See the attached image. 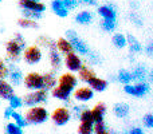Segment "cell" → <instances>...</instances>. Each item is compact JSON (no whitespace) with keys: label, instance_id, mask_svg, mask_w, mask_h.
<instances>
[{"label":"cell","instance_id":"obj_1","mask_svg":"<svg viewBox=\"0 0 153 134\" xmlns=\"http://www.w3.org/2000/svg\"><path fill=\"white\" fill-rule=\"evenodd\" d=\"M48 118H50L48 111L46 110L45 107H40V106H32V107H30L26 113V121L28 125L45 124Z\"/></svg>","mask_w":153,"mask_h":134},{"label":"cell","instance_id":"obj_2","mask_svg":"<svg viewBox=\"0 0 153 134\" xmlns=\"http://www.w3.org/2000/svg\"><path fill=\"white\" fill-rule=\"evenodd\" d=\"M66 39L71 43L73 48H74V53L81 54V55H85V56L90 53V47L86 44V42L76 34L74 30H67L66 31Z\"/></svg>","mask_w":153,"mask_h":134},{"label":"cell","instance_id":"obj_3","mask_svg":"<svg viewBox=\"0 0 153 134\" xmlns=\"http://www.w3.org/2000/svg\"><path fill=\"white\" fill-rule=\"evenodd\" d=\"M124 91L128 95L136 98H143L151 91V83L149 82H136V83H128L124 86Z\"/></svg>","mask_w":153,"mask_h":134},{"label":"cell","instance_id":"obj_4","mask_svg":"<svg viewBox=\"0 0 153 134\" xmlns=\"http://www.w3.org/2000/svg\"><path fill=\"white\" fill-rule=\"evenodd\" d=\"M48 98V93L46 90L40 89V90H34V91H30L28 94L24 95L23 99V105L28 106V107H32V106H38L40 103L46 102Z\"/></svg>","mask_w":153,"mask_h":134},{"label":"cell","instance_id":"obj_5","mask_svg":"<svg viewBox=\"0 0 153 134\" xmlns=\"http://www.w3.org/2000/svg\"><path fill=\"white\" fill-rule=\"evenodd\" d=\"M78 84V78L73 73H65L56 79V86L66 90L67 93H73L76 89Z\"/></svg>","mask_w":153,"mask_h":134},{"label":"cell","instance_id":"obj_6","mask_svg":"<svg viewBox=\"0 0 153 134\" xmlns=\"http://www.w3.org/2000/svg\"><path fill=\"white\" fill-rule=\"evenodd\" d=\"M23 83H24V87L31 90V91L43 89L42 74L38 73V71H31V73H28L26 76H23Z\"/></svg>","mask_w":153,"mask_h":134},{"label":"cell","instance_id":"obj_7","mask_svg":"<svg viewBox=\"0 0 153 134\" xmlns=\"http://www.w3.org/2000/svg\"><path fill=\"white\" fill-rule=\"evenodd\" d=\"M23 59L27 64H30V66L38 64L40 61H42V50H40V47L36 44H32V46L26 47L24 48V53H23Z\"/></svg>","mask_w":153,"mask_h":134},{"label":"cell","instance_id":"obj_8","mask_svg":"<svg viewBox=\"0 0 153 134\" xmlns=\"http://www.w3.org/2000/svg\"><path fill=\"white\" fill-rule=\"evenodd\" d=\"M50 118L56 126H65L71 119V113L67 110V107H56L51 113Z\"/></svg>","mask_w":153,"mask_h":134},{"label":"cell","instance_id":"obj_9","mask_svg":"<svg viewBox=\"0 0 153 134\" xmlns=\"http://www.w3.org/2000/svg\"><path fill=\"white\" fill-rule=\"evenodd\" d=\"M5 53L7 56L12 63H16L19 59L22 58V53H23V48L19 46V43L15 39H10L5 43Z\"/></svg>","mask_w":153,"mask_h":134},{"label":"cell","instance_id":"obj_10","mask_svg":"<svg viewBox=\"0 0 153 134\" xmlns=\"http://www.w3.org/2000/svg\"><path fill=\"white\" fill-rule=\"evenodd\" d=\"M7 78L11 86H20L23 83V73L16 66V63H11L10 66H7Z\"/></svg>","mask_w":153,"mask_h":134},{"label":"cell","instance_id":"obj_11","mask_svg":"<svg viewBox=\"0 0 153 134\" xmlns=\"http://www.w3.org/2000/svg\"><path fill=\"white\" fill-rule=\"evenodd\" d=\"M65 66L70 73H78L79 68L83 66V62L76 53H70L65 56Z\"/></svg>","mask_w":153,"mask_h":134},{"label":"cell","instance_id":"obj_12","mask_svg":"<svg viewBox=\"0 0 153 134\" xmlns=\"http://www.w3.org/2000/svg\"><path fill=\"white\" fill-rule=\"evenodd\" d=\"M73 97H74L75 101L78 102H89L94 98V91L90 89L89 86H82V87H78L73 91Z\"/></svg>","mask_w":153,"mask_h":134},{"label":"cell","instance_id":"obj_13","mask_svg":"<svg viewBox=\"0 0 153 134\" xmlns=\"http://www.w3.org/2000/svg\"><path fill=\"white\" fill-rule=\"evenodd\" d=\"M48 59H50V64L54 71H58L62 67V56L59 51L55 47V42L48 47Z\"/></svg>","mask_w":153,"mask_h":134},{"label":"cell","instance_id":"obj_14","mask_svg":"<svg viewBox=\"0 0 153 134\" xmlns=\"http://www.w3.org/2000/svg\"><path fill=\"white\" fill-rule=\"evenodd\" d=\"M97 12L103 20H117V10L113 4L100 5Z\"/></svg>","mask_w":153,"mask_h":134},{"label":"cell","instance_id":"obj_15","mask_svg":"<svg viewBox=\"0 0 153 134\" xmlns=\"http://www.w3.org/2000/svg\"><path fill=\"white\" fill-rule=\"evenodd\" d=\"M132 73V78H133V82H148L146 79H149V74L151 71L148 70V67L144 66V64H137Z\"/></svg>","mask_w":153,"mask_h":134},{"label":"cell","instance_id":"obj_16","mask_svg":"<svg viewBox=\"0 0 153 134\" xmlns=\"http://www.w3.org/2000/svg\"><path fill=\"white\" fill-rule=\"evenodd\" d=\"M19 7L22 10H31L36 12H45L46 4L42 1H34V0H19Z\"/></svg>","mask_w":153,"mask_h":134},{"label":"cell","instance_id":"obj_17","mask_svg":"<svg viewBox=\"0 0 153 134\" xmlns=\"http://www.w3.org/2000/svg\"><path fill=\"white\" fill-rule=\"evenodd\" d=\"M126 46L129 47L130 54H134V55H138V54L143 53L144 47L141 44V42L132 34H128L126 35Z\"/></svg>","mask_w":153,"mask_h":134},{"label":"cell","instance_id":"obj_18","mask_svg":"<svg viewBox=\"0 0 153 134\" xmlns=\"http://www.w3.org/2000/svg\"><path fill=\"white\" fill-rule=\"evenodd\" d=\"M91 118H93V124H97V122L103 121L106 114V105L103 102H98L95 103V106L91 109Z\"/></svg>","mask_w":153,"mask_h":134},{"label":"cell","instance_id":"obj_19","mask_svg":"<svg viewBox=\"0 0 153 134\" xmlns=\"http://www.w3.org/2000/svg\"><path fill=\"white\" fill-rule=\"evenodd\" d=\"M87 84H89V87L93 90V91H98V93L105 91V90L108 89V86H109V83H108V81H106V79L98 78L97 75L93 76L91 79H89Z\"/></svg>","mask_w":153,"mask_h":134},{"label":"cell","instance_id":"obj_20","mask_svg":"<svg viewBox=\"0 0 153 134\" xmlns=\"http://www.w3.org/2000/svg\"><path fill=\"white\" fill-rule=\"evenodd\" d=\"M93 19H94V16H93L91 11H81V12H78L75 15L74 20L76 24H81V26H89V24L93 23Z\"/></svg>","mask_w":153,"mask_h":134},{"label":"cell","instance_id":"obj_21","mask_svg":"<svg viewBox=\"0 0 153 134\" xmlns=\"http://www.w3.org/2000/svg\"><path fill=\"white\" fill-rule=\"evenodd\" d=\"M55 47H56V50L59 51V54L67 55V54H70V53H74V48H73L71 43H70L66 38H59L58 40H55Z\"/></svg>","mask_w":153,"mask_h":134},{"label":"cell","instance_id":"obj_22","mask_svg":"<svg viewBox=\"0 0 153 134\" xmlns=\"http://www.w3.org/2000/svg\"><path fill=\"white\" fill-rule=\"evenodd\" d=\"M113 113L117 118H126L130 113V106L125 102H118L113 106Z\"/></svg>","mask_w":153,"mask_h":134},{"label":"cell","instance_id":"obj_23","mask_svg":"<svg viewBox=\"0 0 153 134\" xmlns=\"http://www.w3.org/2000/svg\"><path fill=\"white\" fill-rule=\"evenodd\" d=\"M13 94H15L13 93V86H11L10 82H7L5 79L0 81V99L8 101Z\"/></svg>","mask_w":153,"mask_h":134},{"label":"cell","instance_id":"obj_24","mask_svg":"<svg viewBox=\"0 0 153 134\" xmlns=\"http://www.w3.org/2000/svg\"><path fill=\"white\" fill-rule=\"evenodd\" d=\"M51 10H53V12L55 13L56 16H59V18H67L69 12H70L63 5V3H62L61 0H53V1H51Z\"/></svg>","mask_w":153,"mask_h":134},{"label":"cell","instance_id":"obj_25","mask_svg":"<svg viewBox=\"0 0 153 134\" xmlns=\"http://www.w3.org/2000/svg\"><path fill=\"white\" fill-rule=\"evenodd\" d=\"M43 78V90L46 91H50L51 89L56 86V76L54 73H45L42 74Z\"/></svg>","mask_w":153,"mask_h":134},{"label":"cell","instance_id":"obj_26","mask_svg":"<svg viewBox=\"0 0 153 134\" xmlns=\"http://www.w3.org/2000/svg\"><path fill=\"white\" fill-rule=\"evenodd\" d=\"M50 91H51V95H53L55 99L63 101V102H69L70 97H71V93H67L66 90L61 89V87H58V86H55L54 89H51Z\"/></svg>","mask_w":153,"mask_h":134},{"label":"cell","instance_id":"obj_27","mask_svg":"<svg viewBox=\"0 0 153 134\" xmlns=\"http://www.w3.org/2000/svg\"><path fill=\"white\" fill-rule=\"evenodd\" d=\"M78 76L79 79H81L82 82H89V79H91L93 76H95V73L93 71V68H90L89 66H86V64H83L81 68H79L78 71Z\"/></svg>","mask_w":153,"mask_h":134},{"label":"cell","instance_id":"obj_28","mask_svg":"<svg viewBox=\"0 0 153 134\" xmlns=\"http://www.w3.org/2000/svg\"><path fill=\"white\" fill-rule=\"evenodd\" d=\"M111 43H113V46L116 48H118V50H122V48L126 47V35L121 34V32H118V34H114L113 38H111Z\"/></svg>","mask_w":153,"mask_h":134},{"label":"cell","instance_id":"obj_29","mask_svg":"<svg viewBox=\"0 0 153 134\" xmlns=\"http://www.w3.org/2000/svg\"><path fill=\"white\" fill-rule=\"evenodd\" d=\"M117 81L121 82L124 84H128V83H132L133 82V78H132V73L126 68H121V70L117 73Z\"/></svg>","mask_w":153,"mask_h":134},{"label":"cell","instance_id":"obj_30","mask_svg":"<svg viewBox=\"0 0 153 134\" xmlns=\"http://www.w3.org/2000/svg\"><path fill=\"white\" fill-rule=\"evenodd\" d=\"M18 26L20 28H30V30H34V28H39V24L36 23L35 20H31V19H26V18H20L18 20Z\"/></svg>","mask_w":153,"mask_h":134},{"label":"cell","instance_id":"obj_31","mask_svg":"<svg viewBox=\"0 0 153 134\" xmlns=\"http://www.w3.org/2000/svg\"><path fill=\"white\" fill-rule=\"evenodd\" d=\"M22 18L26 19H31V20H39L43 18L42 12H36V11H31V10H22Z\"/></svg>","mask_w":153,"mask_h":134},{"label":"cell","instance_id":"obj_32","mask_svg":"<svg viewBox=\"0 0 153 134\" xmlns=\"http://www.w3.org/2000/svg\"><path fill=\"white\" fill-rule=\"evenodd\" d=\"M11 118H13V124H16L20 127H26L27 125H28L26 121V118H24L20 113H18V111H15V110H13L12 114H11Z\"/></svg>","mask_w":153,"mask_h":134},{"label":"cell","instance_id":"obj_33","mask_svg":"<svg viewBox=\"0 0 153 134\" xmlns=\"http://www.w3.org/2000/svg\"><path fill=\"white\" fill-rule=\"evenodd\" d=\"M76 119H79L81 122H87V124H93V118H91V111H90V109H87V107H85L83 110L79 113V115H78V118Z\"/></svg>","mask_w":153,"mask_h":134},{"label":"cell","instance_id":"obj_34","mask_svg":"<svg viewBox=\"0 0 153 134\" xmlns=\"http://www.w3.org/2000/svg\"><path fill=\"white\" fill-rule=\"evenodd\" d=\"M5 134H23V127L18 126L13 122H10L5 126Z\"/></svg>","mask_w":153,"mask_h":134},{"label":"cell","instance_id":"obj_35","mask_svg":"<svg viewBox=\"0 0 153 134\" xmlns=\"http://www.w3.org/2000/svg\"><path fill=\"white\" fill-rule=\"evenodd\" d=\"M8 102H10V107L12 109V110L20 109L22 106H23V99H22L20 97H18V95H15V94H13L12 97L8 99Z\"/></svg>","mask_w":153,"mask_h":134},{"label":"cell","instance_id":"obj_36","mask_svg":"<svg viewBox=\"0 0 153 134\" xmlns=\"http://www.w3.org/2000/svg\"><path fill=\"white\" fill-rule=\"evenodd\" d=\"M101 28L106 32H113L117 28V20H102Z\"/></svg>","mask_w":153,"mask_h":134},{"label":"cell","instance_id":"obj_37","mask_svg":"<svg viewBox=\"0 0 153 134\" xmlns=\"http://www.w3.org/2000/svg\"><path fill=\"white\" fill-rule=\"evenodd\" d=\"M78 134H94L93 130V124H87V122H81L78 126Z\"/></svg>","mask_w":153,"mask_h":134},{"label":"cell","instance_id":"obj_38","mask_svg":"<svg viewBox=\"0 0 153 134\" xmlns=\"http://www.w3.org/2000/svg\"><path fill=\"white\" fill-rule=\"evenodd\" d=\"M129 19H130V21H132V23L134 24L136 27H143V26H144L143 18H141V16L138 15L136 11H132V12L129 13Z\"/></svg>","mask_w":153,"mask_h":134},{"label":"cell","instance_id":"obj_39","mask_svg":"<svg viewBox=\"0 0 153 134\" xmlns=\"http://www.w3.org/2000/svg\"><path fill=\"white\" fill-rule=\"evenodd\" d=\"M86 56H89V63L95 64V66H100V64H101V58H100V54H97V53H93V51L90 50V53L87 54Z\"/></svg>","mask_w":153,"mask_h":134},{"label":"cell","instance_id":"obj_40","mask_svg":"<svg viewBox=\"0 0 153 134\" xmlns=\"http://www.w3.org/2000/svg\"><path fill=\"white\" fill-rule=\"evenodd\" d=\"M62 3H63V5L67 8L69 11H73V10H76L79 5L78 0H61Z\"/></svg>","mask_w":153,"mask_h":134},{"label":"cell","instance_id":"obj_41","mask_svg":"<svg viewBox=\"0 0 153 134\" xmlns=\"http://www.w3.org/2000/svg\"><path fill=\"white\" fill-rule=\"evenodd\" d=\"M143 124L145 127H148V129H152L153 127V114L148 113L145 114V115L143 117Z\"/></svg>","mask_w":153,"mask_h":134},{"label":"cell","instance_id":"obj_42","mask_svg":"<svg viewBox=\"0 0 153 134\" xmlns=\"http://www.w3.org/2000/svg\"><path fill=\"white\" fill-rule=\"evenodd\" d=\"M7 78V64L0 58V81H4Z\"/></svg>","mask_w":153,"mask_h":134},{"label":"cell","instance_id":"obj_43","mask_svg":"<svg viewBox=\"0 0 153 134\" xmlns=\"http://www.w3.org/2000/svg\"><path fill=\"white\" fill-rule=\"evenodd\" d=\"M13 39H15L16 42L19 43V46H20V47L23 48V50L26 48V39H24V36L20 34V32H18V34H16L15 36H13Z\"/></svg>","mask_w":153,"mask_h":134},{"label":"cell","instance_id":"obj_44","mask_svg":"<svg viewBox=\"0 0 153 134\" xmlns=\"http://www.w3.org/2000/svg\"><path fill=\"white\" fill-rule=\"evenodd\" d=\"M79 4H83V5H89V7H95L98 5V0H78Z\"/></svg>","mask_w":153,"mask_h":134},{"label":"cell","instance_id":"obj_45","mask_svg":"<svg viewBox=\"0 0 153 134\" xmlns=\"http://www.w3.org/2000/svg\"><path fill=\"white\" fill-rule=\"evenodd\" d=\"M126 134H145V133H144V130L141 129V127H138V126H133V127H130L129 132H128Z\"/></svg>","mask_w":153,"mask_h":134},{"label":"cell","instance_id":"obj_46","mask_svg":"<svg viewBox=\"0 0 153 134\" xmlns=\"http://www.w3.org/2000/svg\"><path fill=\"white\" fill-rule=\"evenodd\" d=\"M85 107H87V106H85V105H81V106H73V111H74V115L78 118V115H79V113H81L82 110H83Z\"/></svg>","mask_w":153,"mask_h":134},{"label":"cell","instance_id":"obj_47","mask_svg":"<svg viewBox=\"0 0 153 134\" xmlns=\"http://www.w3.org/2000/svg\"><path fill=\"white\" fill-rule=\"evenodd\" d=\"M145 51H146V55H148V56H152L153 55V42H149L148 44H146Z\"/></svg>","mask_w":153,"mask_h":134},{"label":"cell","instance_id":"obj_48","mask_svg":"<svg viewBox=\"0 0 153 134\" xmlns=\"http://www.w3.org/2000/svg\"><path fill=\"white\" fill-rule=\"evenodd\" d=\"M12 111H13V110L10 107V106H8V107H5V109H4V118H5V119H10V118H11V114H12Z\"/></svg>","mask_w":153,"mask_h":134},{"label":"cell","instance_id":"obj_49","mask_svg":"<svg viewBox=\"0 0 153 134\" xmlns=\"http://www.w3.org/2000/svg\"><path fill=\"white\" fill-rule=\"evenodd\" d=\"M95 134H111V133H109L108 130H105V132H101V133H95Z\"/></svg>","mask_w":153,"mask_h":134},{"label":"cell","instance_id":"obj_50","mask_svg":"<svg viewBox=\"0 0 153 134\" xmlns=\"http://www.w3.org/2000/svg\"><path fill=\"white\" fill-rule=\"evenodd\" d=\"M34 1H40V0H34Z\"/></svg>","mask_w":153,"mask_h":134},{"label":"cell","instance_id":"obj_51","mask_svg":"<svg viewBox=\"0 0 153 134\" xmlns=\"http://www.w3.org/2000/svg\"><path fill=\"white\" fill-rule=\"evenodd\" d=\"M120 134H126V133H120Z\"/></svg>","mask_w":153,"mask_h":134},{"label":"cell","instance_id":"obj_52","mask_svg":"<svg viewBox=\"0 0 153 134\" xmlns=\"http://www.w3.org/2000/svg\"><path fill=\"white\" fill-rule=\"evenodd\" d=\"M0 1H3V0H0Z\"/></svg>","mask_w":153,"mask_h":134}]
</instances>
